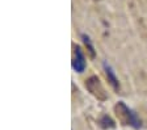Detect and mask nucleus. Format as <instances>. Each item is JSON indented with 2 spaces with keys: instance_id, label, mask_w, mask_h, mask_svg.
Masks as SVG:
<instances>
[{
  "instance_id": "nucleus-3",
  "label": "nucleus",
  "mask_w": 147,
  "mask_h": 130,
  "mask_svg": "<svg viewBox=\"0 0 147 130\" xmlns=\"http://www.w3.org/2000/svg\"><path fill=\"white\" fill-rule=\"evenodd\" d=\"M86 88L98 99H105V91L97 76H91L88 80H86Z\"/></svg>"
},
{
  "instance_id": "nucleus-5",
  "label": "nucleus",
  "mask_w": 147,
  "mask_h": 130,
  "mask_svg": "<svg viewBox=\"0 0 147 130\" xmlns=\"http://www.w3.org/2000/svg\"><path fill=\"white\" fill-rule=\"evenodd\" d=\"M98 125H100V127H102V129H105V130L114 129V127H116V122H114V120L108 115L100 116V118H98Z\"/></svg>"
},
{
  "instance_id": "nucleus-4",
  "label": "nucleus",
  "mask_w": 147,
  "mask_h": 130,
  "mask_svg": "<svg viewBox=\"0 0 147 130\" xmlns=\"http://www.w3.org/2000/svg\"><path fill=\"white\" fill-rule=\"evenodd\" d=\"M102 68H104V72H105V75H107V79H108V82H109V84L112 86V88H113L114 91H118L119 90V80H118V76L116 75V71L113 70V67H112L107 61H104V62H102Z\"/></svg>"
},
{
  "instance_id": "nucleus-1",
  "label": "nucleus",
  "mask_w": 147,
  "mask_h": 130,
  "mask_svg": "<svg viewBox=\"0 0 147 130\" xmlns=\"http://www.w3.org/2000/svg\"><path fill=\"white\" fill-rule=\"evenodd\" d=\"M116 109H117V112H118L119 115L123 117L126 125L131 126L133 129H135V130L142 129V126H143V122H142L141 117H139L137 112L133 110V109L130 108V106H129L126 102L118 101V102H117V105H116Z\"/></svg>"
},
{
  "instance_id": "nucleus-6",
  "label": "nucleus",
  "mask_w": 147,
  "mask_h": 130,
  "mask_svg": "<svg viewBox=\"0 0 147 130\" xmlns=\"http://www.w3.org/2000/svg\"><path fill=\"white\" fill-rule=\"evenodd\" d=\"M80 37H82L83 43L86 45V47H87V50H88V51H89V54H91L92 57H96L95 46H93V43H92L91 37H89L88 34H86V33H82V34H80Z\"/></svg>"
},
{
  "instance_id": "nucleus-2",
  "label": "nucleus",
  "mask_w": 147,
  "mask_h": 130,
  "mask_svg": "<svg viewBox=\"0 0 147 130\" xmlns=\"http://www.w3.org/2000/svg\"><path fill=\"white\" fill-rule=\"evenodd\" d=\"M71 66H72L74 71L78 72V74H82V72L86 71L87 59L80 46H74V58L72 62H71Z\"/></svg>"
}]
</instances>
